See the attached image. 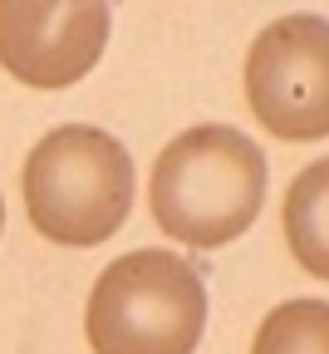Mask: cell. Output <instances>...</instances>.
<instances>
[{"mask_svg":"<svg viewBox=\"0 0 329 354\" xmlns=\"http://www.w3.org/2000/svg\"><path fill=\"white\" fill-rule=\"evenodd\" d=\"M0 227H6V202H0Z\"/></svg>","mask_w":329,"mask_h":354,"instance_id":"8","label":"cell"},{"mask_svg":"<svg viewBox=\"0 0 329 354\" xmlns=\"http://www.w3.org/2000/svg\"><path fill=\"white\" fill-rule=\"evenodd\" d=\"M207 330V286L182 256L128 251L93 281L84 335L93 354H192Z\"/></svg>","mask_w":329,"mask_h":354,"instance_id":"3","label":"cell"},{"mask_svg":"<svg viewBox=\"0 0 329 354\" xmlns=\"http://www.w3.org/2000/svg\"><path fill=\"white\" fill-rule=\"evenodd\" d=\"M251 354H329V305L319 295L275 305L251 339Z\"/></svg>","mask_w":329,"mask_h":354,"instance_id":"7","label":"cell"},{"mask_svg":"<svg viewBox=\"0 0 329 354\" xmlns=\"http://www.w3.org/2000/svg\"><path fill=\"white\" fill-rule=\"evenodd\" d=\"M109 44V6H35L0 0V64L30 88H69Z\"/></svg>","mask_w":329,"mask_h":354,"instance_id":"5","label":"cell"},{"mask_svg":"<svg viewBox=\"0 0 329 354\" xmlns=\"http://www.w3.org/2000/svg\"><path fill=\"white\" fill-rule=\"evenodd\" d=\"M265 202V153L241 128L226 123H197L177 133L158 153L148 207L153 221L182 246L216 251L231 246Z\"/></svg>","mask_w":329,"mask_h":354,"instance_id":"1","label":"cell"},{"mask_svg":"<svg viewBox=\"0 0 329 354\" xmlns=\"http://www.w3.org/2000/svg\"><path fill=\"white\" fill-rule=\"evenodd\" d=\"M246 104L265 133L285 143H319L329 133V25L285 15L251 39Z\"/></svg>","mask_w":329,"mask_h":354,"instance_id":"4","label":"cell"},{"mask_svg":"<svg viewBox=\"0 0 329 354\" xmlns=\"http://www.w3.org/2000/svg\"><path fill=\"white\" fill-rule=\"evenodd\" d=\"M329 162H310L285 192V241L305 276L329 281Z\"/></svg>","mask_w":329,"mask_h":354,"instance_id":"6","label":"cell"},{"mask_svg":"<svg viewBox=\"0 0 329 354\" xmlns=\"http://www.w3.org/2000/svg\"><path fill=\"white\" fill-rule=\"evenodd\" d=\"M25 216L55 246H99L133 212V158L104 128L64 123L25 158Z\"/></svg>","mask_w":329,"mask_h":354,"instance_id":"2","label":"cell"}]
</instances>
